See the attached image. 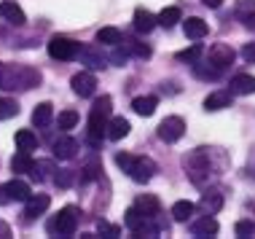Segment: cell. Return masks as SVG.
<instances>
[{
  "instance_id": "1",
  "label": "cell",
  "mask_w": 255,
  "mask_h": 239,
  "mask_svg": "<svg viewBox=\"0 0 255 239\" xmlns=\"http://www.w3.org/2000/svg\"><path fill=\"white\" fill-rule=\"evenodd\" d=\"M40 84V70L27 65H5L0 62V89L5 92H27Z\"/></svg>"
},
{
  "instance_id": "2",
  "label": "cell",
  "mask_w": 255,
  "mask_h": 239,
  "mask_svg": "<svg viewBox=\"0 0 255 239\" xmlns=\"http://www.w3.org/2000/svg\"><path fill=\"white\" fill-rule=\"evenodd\" d=\"M183 169L191 177L194 186H207L215 180V169H212V159H210V148H196V151L185 153L183 159Z\"/></svg>"
},
{
  "instance_id": "3",
  "label": "cell",
  "mask_w": 255,
  "mask_h": 239,
  "mask_svg": "<svg viewBox=\"0 0 255 239\" xmlns=\"http://www.w3.org/2000/svg\"><path fill=\"white\" fill-rule=\"evenodd\" d=\"M110 105H113V100H110L108 94H102L100 100H94L92 111H89V132H86V140H89V145H94V148L102 142V137H108Z\"/></svg>"
},
{
  "instance_id": "4",
  "label": "cell",
  "mask_w": 255,
  "mask_h": 239,
  "mask_svg": "<svg viewBox=\"0 0 255 239\" xmlns=\"http://www.w3.org/2000/svg\"><path fill=\"white\" fill-rule=\"evenodd\" d=\"M78 218H81V210L78 207L59 210V215L49 223V231H51L54 237H73L75 229H78Z\"/></svg>"
},
{
  "instance_id": "5",
  "label": "cell",
  "mask_w": 255,
  "mask_h": 239,
  "mask_svg": "<svg viewBox=\"0 0 255 239\" xmlns=\"http://www.w3.org/2000/svg\"><path fill=\"white\" fill-rule=\"evenodd\" d=\"M81 51V43H75V40L65 38V35H57L49 40V54L51 59H59V62H67V59H75Z\"/></svg>"
},
{
  "instance_id": "6",
  "label": "cell",
  "mask_w": 255,
  "mask_h": 239,
  "mask_svg": "<svg viewBox=\"0 0 255 239\" xmlns=\"http://www.w3.org/2000/svg\"><path fill=\"white\" fill-rule=\"evenodd\" d=\"M183 134H185V121L180 116H167L158 124V140H164V142H177Z\"/></svg>"
},
{
  "instance_id": "7",
  "label": "cell",
  "mask_w": 255,
  "mask_h": 239,
  "mask_svg": "<svg viewBox=\"0 0 255 239\" xmlns=\"http://www.w3.org/2000/svg\"><path fill=\"white\" fill-rule=\"evenodd\" d=\"M153 175H156V161L148 159V156H140V159H134L132 169H129V177H132L134 183H148Z\"/></svg>"
},
{
  "instance_id": "8",
  "label": "cell",
  "mask_w": 255,
  "mask_h": 239,
  "mask_svg": "<svg viewBox=\"0 0 255 239\" xmlns=\"http://www.w3.org/2000/svg\"><path fill=\"white\" fill-rule=\"evenodd\" d=\"M234 57H237V54H234V49H231L229 43H215V46L210 49V54H207V59H210L215 67H220V70L231 67V65H234Z\"/></svg>"
},
{
  "instance_id": "9",
  "label": "cell",
  "mask_w": 255,
  "mask_h": 239,
  "mask_svg": "<svg viewBox=\"0 0 255 239\" xmlns=\"http://www.w3.org/2000/svg\"><path fill=\"white\" fill-rule=\"evenodd\" d=\"M70 86H73V92L78 94V97H92L94 94V89H97V78L92 76V73H75V76L70 78Z\"/></svg>"
},
{
  "instance_id": "10",
  "label": "cell",
  "mask_w": 255,
  "mask_h": 239,
  "mask_svg": "<svg viewBox=\"0 0 255 239\" xmlns=\"http://www.w3.org/2000/svg\"><path fill=\"white\" fill-rule=\"evenodd\" d=\"M199 207H202L207 215L220 213V207H223V194L215 191V188H207L204 194H202V199H199Z\"/></svg>"
},
{
  "instance_id": "11",
  "label": "cell",
  "mask_w": 255,
  "mask_h": 239,
  "mask_svg": "<svg viewBox=\"0 0 255 239\" xmlns=\"http://www.w3.org/2000/svg\"><path fill=\"white\" fill-rule=\"evenodd\" d=\"M75 153H78V142L73 137H67V134H62V137L54 142V156H57V159L70 161V159H75Z\"/></svg>"
},
{
  "instance_id": "12",
  "label": "cell",
  "mask_w": 255,
  "mask_h": 239,
  "mask_svg": "<svg viewBox=\"0 0 255 239\" xmlns=\"http://www.w3.org/2000/svg\"><path fill=\"white\" fill-rule=\"evenodd\" d=\"M218 229H220L218 221L212 215H207V213H204V218H199V221L191 223V234L194 237H215Z\"/></svg>"
},
{
  "instance_id": "13",
  "label": "cell",
  "mask_w": 255,
  "mask_h": 239,
  "mask_svg": "<svg viewBox=\"0 0 255 239\" xmlns=\"http://www.w3.org/2000/svg\"><path fill=\"white\" fill-rule=\"evenodd\" d=\"M5 191H8L11 202H27L32 196L30 186H27L22 177H13V180H8V183H5Z\"/></svg>"
},
{
  "instance_id": "14",
  "label": "cell",
  "mask_w": 255,
  "mask_h": 239,
  "mask_svg": "<svg viewBox=\"0 0 255 239\" xmlns=\"http://www.w3.org/2000/svg\"><path fill=\"white\" fill-rule=\"evenodd\" d=\"M24 204H27L24 215H27V218H35V215H43L46 210H49L51 199H49V194H32Z\"/></svg>"
},
{
  "instance_id": "15",
  "label": "cell",
  "mask_w": 255,
  "mask_h": 239,
  "mask_svg": "<svg viewBox=\"0 0 255 239\" xmlns=\"http://www.w3.org/2000/svg\"><path fill=\"white\" fill-rule=\"evenodd\" d=\"M156 24H158V16H153L150 11H145V8H137L134 11V30L137 32H153L156 30Z\"/></svg>"
},
{
  "instance_id": "16",
  "label": "cell",
  "mask_w": 255,
  "mask_h": 239,
  "mask_svg": "<svg viewBox=\"0 0 255 239\" xmlns=\"http://www.w3.org/2000/svg\"><path fill=\"white\" fill-rule=\"evenodd\" d=\"M0 16L5 19V22H11V24H16V27H22L27 22V16H24V11L19 8L16 3H11V0H5V3H0Z\"/></svg>"
},
{
  "instance_id": "17",
  "label": "cell",
  "mask_w": 255,
  "mask_h": 239,
  "mask_svg": "<svg viewBox=\"0 0 255 239\" xmlns=\"http://www.w3.org/2000/svg\"><path fill=\"white\" fill-rule=\"evenodd\" d=\"M129 129H132V124H129L124 116H116V119L108 121V140H124L129 134Z\"/></svg>"
},
{
  "instance_id": "18",
  "label": "cell",
  "mask_w": 255,
  "mask_h": 239,
  "mask_svg": "<svg viewBox=\"0 0 255 239\" xmlns=\"http://www.w3.org/2000/svg\"><path fill=\"white\" fill-rule=\"evenodd\" d=\"M78 59H84V65H89L92 70H102V67H105V57H102L97 49H92V46H81Z\"/></svg>"
},
{
  "instance_id": "19",
  "label": "cell",
  "mask_w": 255,
  "mask_h": 239,
  "mask_svg": "<svg viewBox=\"0 0 255 239\" xmlns=\"http://www.w3.org/2000/svg\"><path fill=\"white\" fill-rule=\"evenodd\" d=\"M231 92L234 94H253L255 92V76H247V73L234 76L231 78Z\"/></svg>"
},
{
  "instance_id": "20",
  "label": "cell",
  "mask_w": 255,
  "mask_h": 239,
  "mask_svg": "<svg viewBox=\"0 0 255 239\" xmlns=\"http://www.w3.org/2000/svg\"><path fill=\"white\" fill-rule=\"evenodd\" d=\"M134 207L140 210L142 215H148V218H156V215H158V207H161V204H158V199H156L153 194H142V196H137Z\"/></svg>"
},
{
  "instance_id": "21",
  "label": "cell",
  "mask_w": 255,
  "mask_h": 239,
  "mask_svg": "<svg viewBox=\"0 0 255 239\" xmlns=\"http://www.w3.org/2000/svg\"><path fill=\"white\" fill-rule=\"evenodd\" d=\"M183 30H185V38H194V40H202L207 35V22H202L199 16H191L183 22Z\"/></svg>"
},
{
  "instance_id": "22",
  "label": "cell",
  "mask_w": 255,
  "mask_h": 239,
  "mask_svg": "<svg viewBox=\"0 0 255 239\" xmlns=\"http://www.w3.org/2000/svg\"><path fill=\"white\" fill-rule=\"evenodd\" d=\"M51 119H54V105H51V102H40L35 111H32V124L40 126V129L49 126Z\"/></svg>"
},
{
  "instance_id": "23",
  "label": "cell",
  "mask_w": 255,
  "mask_h": 239,
  "mask_svg": "<svg viewBox=\"0 0 255 239\" xmlns=\"http://www.w3.org/2000/svg\"><path fill=\"white\" fill-rule=\"evenodd\" d=\"M231 94L234 92H212L210 97L204 100V108L207 111H223V108L231 105Z\"/></svg>"
},
{
  "instance_id": "24",
  "label": "cell",
  "mask_w": 255,
  "mask_h": 239,
  "mask_svg": "<svg viewBox=\"0 0 255 239\" xmlns=\"http://www.w3.org/2000/svg\"><path fill=\"white\" fill-rule=\"evenodd\" d=\"M51 172H57V169H54V161H35V164H32V169H30V175L32 177H35V180L38 183H46V180H51Z\"/></svg>"
},
{
  "instance_id": "25",
  "label": "cell",
  "mask_w": 255,
  "mask_h": 239,
  "mask_svg": "<svg viewBox=\"0 0 255 239\" xmlns=\"http://www.w3.org/2000/svg\"><path fill=\"white\" fill-rule=\"evenodd\" d=\"M177 22H183V13L177 5H169V8H164L161 13H158V24L164 27V30H172Z\"/></svg>"
},
{
  "instance_id": "26",
  "label": "cell",
  "mask_w": 255,
  "mask_h": 239,
  "mask_svg": "<svg viewBox=\"0 0 255 239\" xmlns=\"http://www.w3.org/2000/svg\"><path fill=\"white\" fill-rule=\"evenodd\" d=\"M156 105H158V100L153 97V94H148V97H134V102H132L134 113H140V116H153Z\"/></svg>"
},
{
  "instance_id": "27",
  "label": "cell",
  "mask_w": 255,
  "mask_h": 239,
  "mask_svg": "<svg viewBox=\"0 0 255 239\" xmlns=\"http://www.w3.org/2000/svg\"><path fill=\"white\" fill-rule=\"evenodd\" d=\"M16 148H19V151H27V153L35 151V148H38V137L30 132V129H19V132H16Z\"/></svg>"
},
{
  "instance_id": "28",
  "label": "cell",
  "mask_w": 255,
  "mask_h": 239,
  "mask_svg": "<svg viewBox=\"0 0 255 239\" xmlns=\"http://www.w3.org/2000/svg\"><path fill=\"white\" fill-rule=\"evenodd\" d=\"M194 210H196L194 202H188V199L175 202V204H172V218H175V221H180V223H185L191 215H194Z\"/></svg>"
},
{
  "instance_id": "29",
  "label": "cell",
  "mask_w": 255,
  "mask_h": 239,
  "mask_svg": "<svg viewBox=\"0 0 255 239\" xmlns=\"http://www.w3.org/2000/svg\"><path fill=\"white\" fill-rule=\"evenodd\" d=\"M194 73H196L202 81H215L223 70H220V67H215L210 59H207V62H196V65H194Z\"/></svg>"
},
{
  "instance_id": "30",
  "label": "cell",
  "mask_w": 255,
  "mask_h": 239,
  "mask_svg": "<svg viewBox=\"0 0 255 239\" xmlns=\"http://www.w3.org/2000/svg\"><path fill=\"white\" fill-rule=\"evenodd\" d=\"M121 32L116 30V27H102V30L97 32V43H102V46H110V49H113V46H119L121 43Z\"/></svg>"
},
{
  "instance_id": "31",
  "label": "cell",
  "mask_w": 255,
  "mask_h": 239,
  "mask_svg": "<svg viewBox=\"0 0 255 239\" xmlns=\"http://www.w3.org/2000/svg\"><path fill=\"white\" fill-rule=\"evenodd\" d=\"M121 46H124V49H127L129 54L140 57V59H148V57H150V46L140 43V40H134V38H124V40H121Z\"/></svg>"
},
{
  "instance_id": "32",
  "label": "cell",
  "mask_w": 255,
  "mask_h": 239,
  "mask_svg": "<svg viewBox=\"0 0 255 239\" xmlns=\"http://www.w3.org/2000/svg\"><path fill=\"white\" fill-rule=\"evenodd\" d=\"M32 164H35V161L30 159V153H27V151H19V153L11 159V169H13L16 175H24V172H30V169H32Z\"/></svg>"
},
{
  "instance_id": "33",
  "label": "cell",
  "mask_w": 255,
  "mask_h": 239,
  "mask_svg": "<svg viewBox=\"0 0 255 239\" xmlns=\"http://www.w3.org/2000/svg\"><path fill=\"white\" fill-rule=\"evenodd\" d=\"M145 218H148V215H142V213H140V210H137V207H134V204H132V207H129V210H127V213H124V226H127V229H132V231H134V229H137V226H140V223H142V221H145Z\"/></svg>"
},
{
  "instance_id": "34",
  "label": "cell",
  "mask_w": 255,
  "mask_h": 239,
  "mask_svg": "<svg viewBox=\"0 0 255 239\" xmlns=\"http://www.w3.org/2000/svg\"><path fill=\"white\" fill-rule=\"evenodd\" d=\"M202 54H204L202 43H194V46H188V49L177 51V59H180V62H199V57H202Z\"/></svg>"
},
{
  "instance_id": "35",
  "label": "cell",
  "mask_w": 255,
  "mask_h": 239,
  "mask_svg": "<svg viewBox=\"0 0 255 239\" xmlns=\"http://www.w3.org/2000/svg\"><path fill=\"white\" fill-rule=\"evenodd\" d=\"M19 113V105L13 100H5V97H0V121H5V119H13V116Z\"/></svg>"
},
{
  "instance_id": "36",
  "label": "cell",
  "mask_w": 255,
  "mask_h": 239,
  "mask_svg": "<svg viewBox=\"0 0 255 239\" xmlns=\"http://www.w3.org/2000/svg\"><path fill=\"white\" fill-rule=\"evenodd\" d=\"M75 124H78V113H75V111H62L59 113V119H57L59 129H73Z\"/></svg>"
},
{
  "instance_id": "37",
  "label": "cell",
  "mask_w": 255,
  "mask_h": 239,
  "mask_svg": "<svg viewBox=\"0 0 255 239\" xmlns=\"http://www.w3.org/2000/svg\"><path fill=\"white\" fill-rule=\"evenodd\" d=\"M54 183H57L59 188H70V183H73V169H59V172L54 175Z\"/></svg>"
},
{
  "instance_id": "38",
  "label": "cell",
  "mask_w": 255,
  "mask_h": 239,
  "mask_svg": "<svg viewBox=\"0 0 255 239\" xmlns=\"http://www.w3.org/2000/svg\"><path fill=\"white\" fill-rule=\"evenodd\" d=\"M100 172H102V167H100L97 161H92V164H86V167H84L81 180H94V177H100Z\"/></svg>"
},
{
  "instance_id": "39",
  "label": "cell",
  "mask_w": 255,
  "mask_h": 239,
  "mask_svg": "<svg viewBox=\"0 0 255 239\" xmlns=\"http://www.w3.org/2000/svg\"><path fill=\"white\" fill-rule=\"evenodd\" d=\"M234 231H237V237H250L253 231H255V226H253V221H239Z\"/></svg>"
},
{
  "instance_id": "40",
  "label": "cell",
  "mask_w": 255,
  "mask_h": 239,
  "mask_svg": "<svg viewBox=\"0 0 255 239\" xmlns=\"http://www.w3.org/2000/svg\"><path fill=\"white\" fill-rule=\"evenodd\" d=\"M116 164H119L124 172H129V169H132V164H134V156H129V153H119V156H116Z\"/></svg>"
},
{
  "instance_id": "41",
  "label": "cell",
  "mask_w": 255,
  "mask_h": 239,
  "mask_svg": "<svg viewBox=\"0 0 255 239\" xmlns=\"http://www.w3.org/2000/svg\"><path fill=\"white\" fill-rule=\"evenodd\" d=\"M100 234H108V237H119L121 234V229L119 226H113V223H108V221H100Z\"/></svg>"
},
{
  "instance_id": "42",
  "label": "cell",
  "mask_w": 255,
  "mask_h": 239,
  "mask_svg": "<svg viewBox=\"0 0 255 239\" xmlns=\"http://www.w3.org/2000/svg\"><path fill=\"white\" fill-rule=\"evenodd\" d=\"M247 175L255 177V148L250 151V156H247Z\"/></svg>"
},
{
  "instance_id": "43",
  "label": "cell",
  "mask_w": 255,
  "mask_h": 239,
  "mask_svg": "<svg viewBox=\"0 0 255 239\" xmlns=\"http://www.w3.org/2000/svg\"><path fill=\"white\" fill-rule=\"evenodd\" d=\"M242 57L247 59V62H255V43H253V46H245V49H242Z\"/></svg>"
},
{
  "instance_id": "44",
  "label": "cell",
  "mask_w": 255,
  "mask_h": 239,
  "mask_svg": "<svg viewBox=\"0 0 255 239\" xmlns=\"http://www.w3.org/2000/svg\"><path fill=\"white\" fill-rule=\"evenodd\" d=\"M245 27L247 30H255V11L250 13V16H245Z\"/></svg>"
},
{
  "instance_id": "45",
  "label": "cell",
  "mask_w": 255,
  "mask_h": 239,
  "mask_svg": "<svg viewBox=\"0 0 255 239\" xmlns=\"http://www.w3.org/2000/svg\"><path fill=\"white\" fill-rule=\"evenodd\" d=\"M5 202H11V196H8V191H5V186H0V204H5Z\"/></svg>"
},
{
  "instance_id": "46",
  "label": "cell",
  "mask_w": 255,
  "mask_h": 239,
  "mask_svg": "<svg viewBox=\"0 0 255 239\" xmlns=\"http://www.w3.org/2000/svg\"><path fill=\"white\" fill-rule=\"evenodd\" d=\"M202 3L207 5V8H220V3H223V0H202Z\"/></svg>"
}]
</instances>
